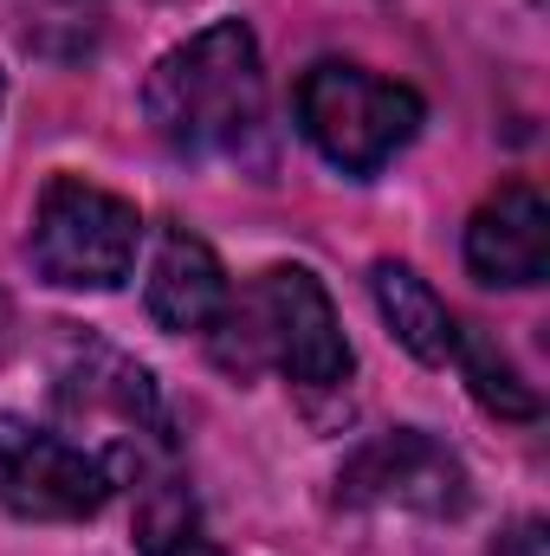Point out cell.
Segmentation results:
<instances>
[{
	"instance_id": "cell-1",
	"label": "cell",
	"mask_w": 550,
	"mask_h": 556,
	"mask_svg": "<svg viewBox=\"0 0 550 556\" xmlns=\"http://www.w3.org/2000/svg\"><path fill=\"white\" fill-rule=\"evenodd\" d=\"M149 130L188 162L240 155L266 130V65L247 20H214L168 46L142 85Z\"/></svg>"
},
{
	"instance_id": "cell-2",
	"label": "cell",
	"mask_w": 550,
	"mask_h": 556,
	"mask_svg": "<svg viewBox=\"0 0 550 556\" xmlns=\"http://www.w3.org/2000/svg\"><path fill=\"white\" fill-rule=\"evenodd\" d=\"M291 111H298V130L304 142L343 168L350 181H370L383 175L427 124V104L414 85H396V78H376L350 59H317L298 91H291Z\"/></svg>"
},
{
	"instance_id": "cell-3",
	"label": "cell",
	"mask_w": 550,
	"mask_h": 556,
	"mask_svg": "<svg viewBox=\"0 0 550 556\" xmlns=\"http://www.w3.org/2000/svg\"><path fill=\"white\" fill-rule=\"evenodd\" d=\"M26 253H33V273L59 291H117L137 273L142 214L124 194L91 188L85 175H52L33 201Z\"/></svg>"
},
{
	"instance_id": "cell-4",
	"label": "cell",
	"mask_w": 550,
	"mask_h": 556,
	"mask_svg": "<svg viewBox=\"0 0 550 556\" xmlns=\"http://www.w3.org/2000/svg\"><path fill=\"white\" fill-rule=\"evenodd\" d=\"M59 415L72 420V427H85V433H104L91 453L111 466V479L124 485L130 472H149L155 466V453L168 446L162 433V395H155V382H149V369L130 363V356H117V350H104V343H85V350H72V363L59 369ZM85 433H78V446H85Z\"/></svg>"
},
{
	"instance_id": "cell-5",
	"label": "cell",
	"mask_w": 550,
	"mask_h": 556,
	"mask_svg": "<svg viewBox=\"0 0 550 556\" xmlns=\"http://www.w3.org/2000/svg\"><path fill=\"white\" fill-rule=\"evenodd\" d=\"M111 466L26 415H0V511L26 525H85L111 505Z\"/></svg>"
},
{
	"instance_id": "cell-6",
	"label": "cell",
	"mask_w": 550,
	"mask_h": 556,
	"mask_svg": "<svg viewBox=\"0 0 550 556\" xmlns=\"http://www.w3.org/2000/svg\"><path fill=\"white\" fill-rule=\"evenodd\" d=\"M227 317H240L260 343V356L285 369L291 382L304 389H337L350 376V337L337 324V304L330 291L317 285V273L304 266H273V273L253 278L247 304H227Z\"/></svg>"
},
{
	"instance_id": "cell-7",
	"label": "cell",
	"mask_w": 550,
	"mask_h": 556,
	"mask_svg": "<svg viewBox=\"0 0 550 556\" xmlns=\"http://www.w3.org/2000/svg\"><path fill=\"white\" fill-rule=\"evenodd\" d=\"M337 498L350 511H414V518H460L473 505V479L453 446L421 427H389L363 440L337 466Z\"/></svg>"
},
{
	"instance_id": "cell-8",
	"label": "cell",
	"mask_w": 550,
	"mask_h": 556,
	"mask_svg": "<svg viewBox=\"0 0 550 556\" xmlns=\"http://www.w3.org/2000/svg\"><path fill=\"white\" fill-rule=\"evenodd\" d=\"M466 273L492 291H525L550 273V201L532 181H505L466 220Z\"/></svg>"
},
{
	"instance_id": "cell-9",
	"label": "cell",
	"mask_w": 550,
	"mask_h": 556,
	"mask_svg": "<svg viewBox=\"0 0 550 556\" xmlns=\"http://www.w3.org/2000/svg\"><path fill=\"white\" fill-rule=\"evenodd\" d=\"M227 304H234V285H227L221 253L188 227H162L155 260H149V285H142L149 324L168 337H201V330H221Z\"/></svg>"
},
{
	"instance_id": "cell-10",
	"label": "cell",
	"mask_w": 550,
	"mask_h": 556,
	"mask_svg": "<svg viewBox=\"0 0 550 556\" xmlns=\"http://www.w3.org/2000/svg\"><path fill=\"white\" fill-rule=\"evenodd\" d=\"M370 298H376L383 324L396 330V343L409 350L414 363H427V369H447V363H453L460 317L447 311V298L414 273L409 260H376V266H370Z\"/></svg>"
},
{
	"instance_id": "cell-11",
	"label": "cell",
	"mask_w": 550,
	"mask_h": 556,
	"mask_svg": "<svg viewBox=\"0 0 550 556\" xmlns=\"http://www.w3.org/2000/svg\"><path fill=\"white\" fill-rule=\"evenodd\" d=\"M130 544H137V556H227L208 538L201 505H195V492L175 472H149L137 525H130Z\"/></svg>"
},
{
	"instance_id": "cell-12",
	"label": "cell",
	"mask_w": 550,
	"mask_h": 556,
	"mask_svg": "<svg viewBox=\"0 0 550 556\" xmlns=\"http://www.w3.org/2000/svg\"><path fill=\"white\" fill-rule=\"evenodd\" d=\"M453 369L466 376V389H473V402H479L486 415H499V420H538L545 415L538 389L512 369V356H505L479 324H460V337H453Z\"/></svg>"
},
{
	"instance_id": "cell-13",
	"label": "cell",
	"mask_w": 550,
	"mask_h": 556,
	"mask_svg": "<svg viewBox=\"0 0 550 556\" xmlns=\"http://www.w3.org/2000/svg\"><path fill=\"white\" fill-rule=\"evenodd\" d=\"M545 544H550V538H545V518H518V525L492 544V556H545Z\"/></svg>"
},
{
	"instance_id": "cell-14",
	"label": "cell",
	"mask_w": 550,
	"mask_h": 556,
	"mask_svg": "<svg viewBox=\"0 0 550 556\" xmlns=\"http://www.w3.org/2000/svg\"><path fill=\"white\" fill-rule=\"evenodd\" d=\"M0 104H7V78H0Z\"/></svg>"
}]
</instances>
